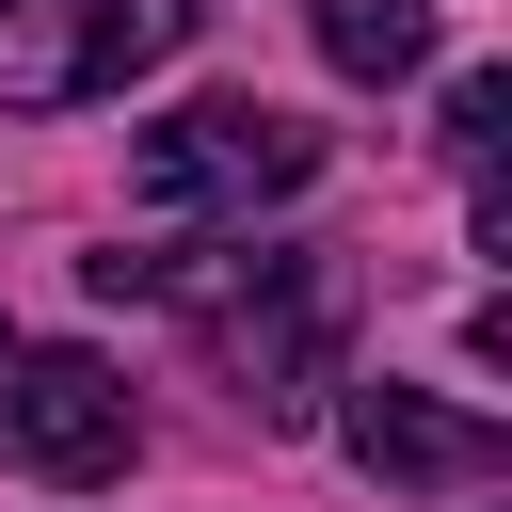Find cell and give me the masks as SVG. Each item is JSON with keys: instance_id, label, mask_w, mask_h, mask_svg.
<instances>
[{"instance_id": "1", "label": "cell", "mask_w": 512, "mask_h": 512, "mask_svg": "<svg viewBox=\"0 0 512 512\" xmlns=\"http://www.w3.org/2000/svg\"><path fill=\"white\" fill-rule=\"evenodd\" d=\"M320 176V128L304 112H272V96H192L176 128H144L128 144V208H160V224H208V208H272V192H304Z\"/></svg>"}, {"instance_id": "2", "label": "cell", "mask_w": 512, "mask_h": 512, "mask_svg": "<svg viewBox=\"0 0 512 512\" xmlns=\"http://www.w3.org/2000/svg\"><path fill=\"white\" fill-rule=\"evenodd\" d=\"M208 352H224V384L256 400V416H304L320 400V368H336V320H352V272L336 256H208Z\"/></svg>"}, {"instance_id": "3", "label": "cell", "mask_w": 512, "mask_h": 512, "mask_svg": "<svg viewBox=\"0 0 512 512\" xmlns=\"http://www.w3.org/2000/svg\"><path fill=\"white\" fill-rule=\"evenodd\" d=\"M192 48V0H0V112H80L128 96L144 64Z\"/></svg>"}, {"instance_id": "4", "label": "cell", "mask_w": 512, "mask_h": 512, "mask_svg": "<svg viewBox=\"0 0 512 512\" xmlns=\"http://www.w3.org/2000/svg\"><path fill=\"white\" fill-rule=\"evenodd\" d=\"M0 416H16V464H32V480H64V496H80V480H112V464H128V432H144V416H128V384H112L96 352H32V368L0 384Z\"/></svg>"}, {"instance_id": "5", "label": "cell", "mask_w": 512, "mask_h": 512, "mask_svg": "<svg viewBox=\"0 0 512 512\" xmlns=\"http://www.w3.org/2000/svg\"><path fill=\"white\" fill-rule=\"evenodd\" d=\"M352 464L368 480H416V496H464V480H496L512 464V432L496 416H448V400H416V384H352Z\"/></svg>"}, {"instance_id": "6", "label": "cell", "mask_w": 512, "mask_h": 512, "mask_svg": "<svg viewBox=\"0 0 512 512\" xmlns=\"http://www.w3.org/2000/svg\"><path fill=\"white\" fill-rule=\"evenodd\" d=\"M320 64L336 80H416L432 64V0H320Z\"/></svg>"}]
</instances>
